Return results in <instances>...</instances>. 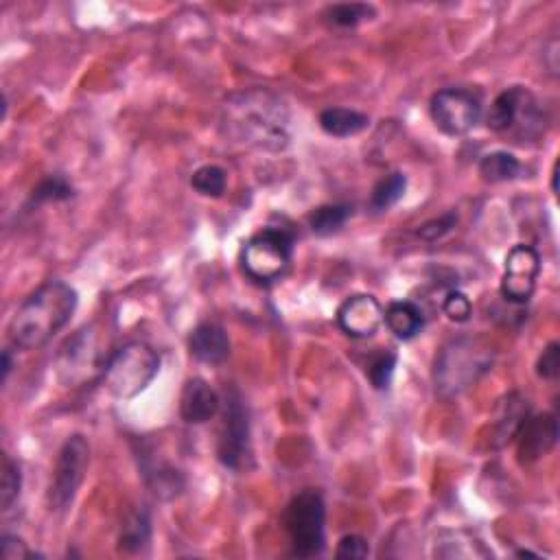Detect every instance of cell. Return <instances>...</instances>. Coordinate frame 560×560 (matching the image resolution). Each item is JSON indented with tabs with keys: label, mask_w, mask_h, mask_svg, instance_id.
Instances as JSON below:
<instances>
[{
	"label": "cell",
	"mask_w": 560,
	"mask_h": 560,
	"mask_svg": "<svg viewBox=\"0 0 560 560\" xmlns=\"http://www.w3.org/2000/svg\"><path fill=\"white\" fill-rule=\"evenodd\" d=\"M221 132L241 147L278 154L289 145V110L272 90H241L224 101Z\"/></svg>",
	"instance_id": "6da1fadb"
},
{
	"label": "cell",
	"mask_w": 560,
	"mask_h": 560,
	"mask_svg": "<svg viewBox=\"0 0 560 560\" xmlns=\"http://www.w3.org/2000/svg\"><path fill=\"white\" fill-rule=\"evenodd\" d=\"M77 309V291L49 280L22 302L9 324V340L20 350H35L60 333Z\"/></svg>",
	"instance_id": "7a4b0ae2"
},
{
	"label": "cell",
	"mask_w": 560,
	"mask_h": 560,
	"mask_svg": "<svg viewBox=\"0 0 560 560\" xmlns=\"http://www.w3.org/2000/svg\"><path fill=\"white\" fill-rule=\"evenodd\" d=\"M495 350L477 337H458L440 350L434 366V385L442 399L469 390L493 366Z\"/></svg>",
	"instance_id": "3957f363"
},
{
	"label": "cell",
	"mask_w": 560,
	"mask_h": 560,
	"mask_svg": "<svg viewBox=\"0 0 560 560\" xmlns=\"http://www.w3.org/2000/svg\"><path fill=\"white\" fill-rule=\"evenodd\" d=\"M486 125L495 134L525 145L545 132V116L539 108V101L528 88L512 86L490 103Z\"/></svg>",
	"instance_id": "277c9868"
},
{
	"label": "cell",
	"mask_w": 560,
	"mask_h": 560,
	"mask_svg": "<svg viewBox=\"0 0 560 560\" xmlns=\"http://www.w3.org/2000/svg\"><path fill=\"white\" fill-rule=\"evenodd\" d=\"M160 370V357L151 346L143 342H130L105 361L103 385L116 399H134L156 379Z\"/></svg>",
	"instance_id": "5b68a950"
},
{
	"label": "cell",
	"mask_w": 560,
	"mask_h": 560,
	"mask_svg": "<svg viewBox=\"0 0 560 560\" xmlns=\"http://www.w3.org/2000/svg\"><path fill=\"white\" fill-rule=\"evenodd\" d=\"M283 521L294 556L313 558L324 552L326 506L318 490H302L291 499Z\"/></svg>",
	"instance_id": "8992f818"
},
{
	"label": "cell",
	"mask_w": 560,
	"mask_h": 560,
	"mask_svg": "<svg viewBox=\"0 0 560 560\" xmlns=\"http://www.w3.org/2000/svg\"><path fill=\"white\" fill-rule=\"evenodd\" d=\"M294 254V239L283 228H265L243 245L241 265L245 274L261 285H270L287 272Z\"/></svg>",
	"instance_id": "52a82bcc"
},
{
	"label": "cell",
	"mask_w": 560,
	"mask_h": 560,
	"mask_svg": "<svg viewBox=\"0 0 560 560\" xmlns=\"http://www.w3.org/2000/svg\"><path fill=\"white\" fill-rule=\"evenodd\" d=\"M90 464L88 440L75 434L66 438L60 449L53 471V482L49 488V506L53 512H66L77 497V490L84 484V477Z\"/></svg>",
	"instance_id": "ba28073f"
},
{
	"label": "cell",
	"mask_w": 560,
	"mask_h": 560,
	"mask_svg": "<svg viewBox=\"0 0 560 560\" xmlns=\"http://www.w3.org/2000/svg\"><path fill=\"white\" fill-rule=\"evenodd\" d=\"M219 460L232 471H241L248 466L252 458L250 447V416L248 407L243 403V396L237 388H230L226 392V410L224 423L219 431Z\"/></svg>",
	"instance_id": "9c48e42d"
},
{
	"label": "cell",
	"mask_w": 560,
	"mask_h": 560,
	"mask_svg": "<svg viewBox=\"0 0 560 560\" xmlns=\"http://www.w3.org/2000/svg\"><path fill=\"white\" fill-rule=\"evenodd\" d=\"M431 119L447 136H464L480 123L482 101L471 90L445 88L431 97Z\"/></svg>",
	"instance_id": "30bf717a"
},
{
	"label": "cell",
	"mask_w": 560,
	"mask_h": 560,
	"mask_svg": "<svg viewBox=\"0 0 560 560\" xmlns=\"http://www.w3.org/2000/svg\"><path fill=\"white\" fill-rule=\"evenodd\" d=\"M539 272V252H536L532 245H515L506 256L504 278H501V296L508 302H515V305H525L534 294Z\"/></svg>",
	"instance_id": "8fae6325"
},
{
	"label": "cell",
	"mask_w": 560,
	"mask_h": 560,
	"mask_svg": "<svg viewBox=\"0 0 560 560\" xmlns=\"http://www.w3.org/2000/svg\"><path fill=\"white\" fill-rule=\"evenodd\" d=\"M97 370L103 372V368H99L97 337L92 329H84L62 346L57 355V375L66 385H79Z\"/></svg>",
	"instance_id": "7c38bea8"
},
{
	"label": "cell",
	"mask_w": 560,
	"mask_h": 560,
	"mask_svg": "<svg viewBox=\"0 0 560 560\" xmlns=\"http://www.w3.org/2000/svg\"><path fill=\"white\" fill-rule=\"evenodd\" d=\"M383 313L385 309L375 296L357 294L346 298L340 309H337V324H340V329L348 337L368 340V337H372L381 329Z\"/></svg>",
	"instance_id": "4fadbf2b"
},
{
	"label": "cell",
	"mask_w": 560,
	"mask_h": 560,
	"mask_svg": "<svg viewBox=\"0 0 560 560\" xmlns=\"http://www.w3.org/2000/svg\"><path fill=\"white\" fill-rule=\"evenodd\" d=\"M517 455L521 464H534L545 458L558 442V420L554 414L545 412L539 416H528L517 431Z\"/></svg>",
	"instance_id": "5bb4252c"
},
{
	"label": "cell",
	"mask_w": 560,
	"mask_h": 560,
	"mask_svg": "<svg viewBox=\"0 0 560 560\" xmlns=\"http://www.w3.org/2000/svg\"><path fill=\"white\" fill-rule=\"evenodd\" d=\"M219 394L210 388L208 381L195 377L184 383L180 396V416L189 425H204L219 412Z\"/></svg>",
	"instance_id": "9a60e30c"
},
{
	"label": "cell",
	"mask_w": 560,
	"mask_h": 560,
	"mask_svg": "<svg viewBox=\"0 0 560 560\" xmlns=\"http://www.w3.org/2000/svg\"><path fill=\"white\" fill-rule=\"evenodd\" d=\"M189 348L191 355L202 361V364H221L230 355V340L226 331L221 329L219 324L204 322L200 326H195L191 337H189Z\"/></svg>",
	"instance_id": "2e32d148"
},
{
	"label": "cell",
	"mask_w": 560,
	"mask_h": 560,
	"mask_svg": "<svg viewBox=\"0 0 560 560\" xmlns=\"http://www.w3.org/2000/svg\"><path fill=\"white\" fill-rule=\"evenodd\" d=\"M528 416V401H523L519 394H508L497 407V418L493 425V445L504 447L510 440H515L517 431Z\"/></svg>",
	"instance_id": "e0dca14e"
},
{
	"label": "cell",
	"mask_w": 560,
	"mask_h": 560,
	"mask_svg": "<svg viewBox=\"0 0 560 560\" xmlns=\"http://www.w3.org/2000/svg\"><path fill=\"white\" fill-rule=\"evenodd\" d=\"M383 322L388 324V329L394 333V337L407 342L423 331L425 318L423 311L412 300H396L390 302L388 309L383 313Z\"/></svg>",
	"instance_id": "ac0fdd59"
},
{
	"label": "cell",
	"mask_w": 560,
	"mask_h": 560,
	"mask_svg": "<svg viewBox=\"0 0 560 560\" xmlns=\"http://www.w3.org/2000/svg\"><path fill=\"white\" fill-rule=\"evenodd\" d=\"M151 541V517L143 508L130 510L123 517L119 532V550L123 554H140L145 552Z\"/></svg>",
	"instance_id": "d6986e66"
},
{
	"label": "cell",
	"mask_w": 560,
	"mask_h": 560,
	"mask_svg": "<svg viewBox=\"0 0 560 560\" xmlns=\"http://www.w3.org/2000/svg\"><path fill=\"white\" fill-rule=\"evenodd\" d=\"M322 130L335 138H350L370 127V116L350 108H326L320 114Z\"/></svg>",
	"instance_id": "ffe728a7"
},
{
	"label": "cell",
	"mask_w": 560,
	"mask_h": 560,
	"mask_svg": "<svg viewBox=\"0 0 560 560\" xmlns=\"http://www.w3.org/2000/svg\"><path fill=\"white\" fill-rule=\"evenodd\" d=\"M521 173V162L508 151H490L480 160V175L488 184H504Z\"/></svg>",
	"instance_id": "44dd1931"
},
{
	"label": "cell",
	"mask_w": 560,
	"mask_h": 560,
	"mask_svg": "<svg viewBox=\"0 0 560 560\" xmlns=\"http://www.w3.org/2000/svg\"><path fill=\"white\" fill-rule=\"evenodd\" d=\"M350 215H353V208L346 204H324L309 215V228L318 237H329L346 224Z\"/></svg>",
	"instance_id": "7402d4cb"
},
{
	"label": "cell",
	"mask_w": 560,
	"mask_h": 560,
	"mask_svg": "<svg viewBox=\"0 0 560 560\" xmlns=\"http://www.w3.org/2000/svg\"><path fill=\"white\" fill-rule=\"evenodd\" d=\"M407 189V178L403 173H392L388 178H383L370 195V208L383 213V210L392 208L396 202L401 200Z\"/></svg>",
	"instance_id": "603a6c76"
},
{
	"label": "cell",
	"mask_w": 560,
	"mask_h": 560,
	"mask_svg": "<svg viewBox=\"0 0 560 560\" xmlns=\"http://www.w3.org/2000/svg\"><path fill=\"white\" fill-rule=\"evenodd\" d=\"M377 16V9L366 3H342V5H333L326 11V18H329L333 25L344 27V29H353L361 22L372 20Z\"/></svg>",
	"instance_id": "cb8c5ba5"
},
{
	"label": "cell",
	"mask_w": 560,
	"mask_h": 560,
	"mask_svg": "<svg viewBox=\"0 0 560 560\" xmlns=\"http://www.w3.org/2000/svg\"><path fill=\"white\" fill-rule=\"evenodd\" d=\"M191 186L204 197H221L226 193L228 175L217 165H206L193 173Z\"/></svg>",
	"instance_id": "d4e9b609"
},
{
	"label": "cell",
	"mask_w": 560,
	"mask_h": 560,
	"mask_svg": "<svg viewBox=\"0 0 560 560\" xmlns=\"http://www.w3.org/2000/svg\"><path fill=\"white\" fill-rule=\"evenodd\" d=\"M147 482L151 493L160 499H173L182 493L184 480L178 471L169 469V466H160L158 471L147 473Z\"/></svg>",
	"instance_id": "484cf974"
},
{
	"label": "cell",
	"mask_w": 560,
	"mask_h": 560,
	"mask_svg": "<svg viewBox=\"0 0 560 560\" xmlns=\"http://www.w3.org/2000/svg\"><path fill=\"white\" fill-rule=\"evenodd\" d=\"M73 197V186L62 175H49L44 178L31 193V202L44 204V202H64Z\"/></svg>",
	"instance_id": "4316f807"
},
{
	"label": "cell",
	"mask_w": 560,
	"mask_h": 560,
	"mask_svg": "<svg viewBox=\"0 0 560 560\" xmlns=\"http://www.w3.org/2000/svg\"><path fill=\"white\" fill-rule=\"evenodd\" d=\"M20 488H22V473L18 462H14L5 455L3 458V482H0V504H3V510H9L11 506L16 504L20 497Z\"/></svg>",
	"instance_id": "83f0119b"
},
{
	"label": "cell",
	"mask_w": 560,
	"mask_h": 560,
	"mask_svg": "<svg viewBox=\"0 0 560 560\" xmlns=\"http://www.w3.org/2000/svg\"><path fill=\"white\" fill-rule=\"evenodd\" d=\"M396 361H399V357H396L394 353H383L377 359H372V364L368 366V372H366L372 388L375 390L390 388L394 370H396Z\"/></svg>",
	"instance_id": "f1b7e54d"
},
{
	"label": "cell",
	"mask_w": 560,
	"mask_h": 560,
	"mask_svg": "<svg viewBox=\"0 0 560 560\" xmlns=\"http://www.w3.org/2000/svg\"><path fill=\"white\" fill-rule=\"evenodd\" d=\"M458 226V213H445L438 219H431L427 224H423L418 228V237L425 241H438Z\"/></svg>",
	"instance_id": "f546056e"
},
{
	"label": "cell",
	"mask_w": 560,
	"mask_h": 560,
	"mask_svg": "<svg viewBox=\"0 0 560 560\" xmlns=\"http://www.w3.org/2000/svg\"><path fill=\"white\" fill-rule=\"evenodd\" d=\"M560 372V344L552 342L547 344L541 353L539 361H536V375L547 381H554Z\"/></svg>",
	"instance_id": "4dcf8cb0"
},
{
	"label": "cell",
	"mask_w": 560,
	"mask_h": 560,
	"mask_svg": "<svg viewBox=\"0 0 560 560\" xmlns=\"http://www.w3.org/2000/svg\"><path fill=\"white\" fill-rule=\"evenodd\" d=\"M368 556H370V545L364 536H357V534L344 536L335 550V558L340 560H361Z\"/></svg>",
	"instance_id": "1f68e13d"
},
{
	"label": "cell",
	"mask_w": 560,
	"mask_h": 560,
	"mask_svg": "<svg viewBox=\"0 0 560 560\" xmlns=\"http://www.w3.org/2000/svg\"><path fill=\"white\" fill-rule=\"evenodd\" d=\"M442 311L453 322H466L471 318V300L462 291H449L447 298L442 300Z\"/></svg>",
	"instance_id": "d6a6232c"
},
{
	"label": "cell",
	"mask_w": 560,
	"mask_h": 560,
	"mask_svg": "<svg viewBox=\"0 0 560 560\" xmlns=\"http://www.w3.org/2000/svg\"><path fill=\"white\" fill-rule=\"evenodd\" d=\"M3 556L7 560H22V558H33V556H40V554H33L27 547V543L20 539V536L5 534L3 536Z\"/></svg>",
	"instance_id": "836d02e7"
},
{
	"label": "cell",
	"mask_w": 560,
	"mask_h": 560,
	"mask_svg": "<svg viewBox=\"0 0 560 560\" xmlns=\"http://www.w3.org/2000/svg\"><path fill=\"white\" fill-rule=\"evenodd\" d=\"M11 368H14V364H11V350H3V383H7Z\"/></svg>",
	"instance_id": "e575fe53"
}]
</instances>
